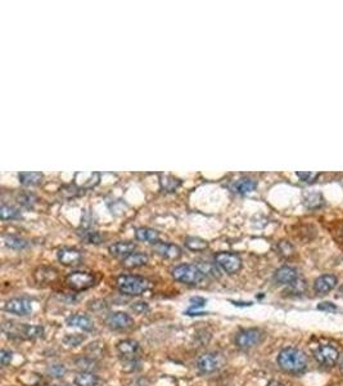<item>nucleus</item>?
Here are the masks:
<instances>
[{
  "instance_id": "obj_35",
  "label": "nucleus",
  "mask_w": 343,
  "mask_h": 386,
  "mask_svg": "<svg viewBox=\"0 0 343 386\" xmlns=\"http://www.w3.org/2000/svg\"><path fill=\"white\" fill-rule=\"evenodd\" d=\"M80 188L76 187L75 184H68V185H63L61 188V195L66 199H71V197H76L80 195Z\"/></svg>"
},
{
  "instance_id": "obj_24",
  "label": "nucleus",
  "mask_w": 343,
  "mask_h": 386,
  "mask_svg": "<svg viewBox=\"0 0 343 386\" xmlns=\"http://www.w3.org/2000/svg\"><path fill=\"white\" fill-rule=\"evenodd\" d=\"M18 179L21 184L26 185V187H34V185H37L41 183L42 174L37 171H32V173L24 171V173H19Z\"/></svg>"
},
{
  "instance_id": "obj_2",
  "label": "nucleus",
  "mask_w": 343,
  "mask_h": 386,
  "mask_svg": "<svg viewBox=\"0 0 343 386\" xmlns=\"http://www.w3.org/2000/svg\"><path fill=\"white\" fill-rule=\"evenodd\" d=\"M116 285L121 294L129 295V296H139L151 288V282L142 275H119Z\"/></svg>"
},
{
  "instance_id": "obj_8",
  "label": "nucleus",
  "mask_w": 343,
  "mask_h": 386,
  "mask_svg": "<svg viewBox=\"0 0 343 386\" xmlns=\"http://www.w3.org/2000/svg\"><path fill=\"white\" fill-rule=\"evenodd\" d=\"M314 358L320 364L332 367L339 359V352L332 345H320L314 350Z\"/></svg>"
},
{
  "instance_id": "obj_34",
  "label": "nucleus",
  "mask_w": 343,
  "mask_h": 386,
  "mask_svg": "<svg viewBox=\"0 0 343 386\" xmlns=\"http://www.w3.org/2000/svg\"><path fill=\"white\" fill-rule=\"evenodd\" d=\"M217 264H212V263H201L198 264L199 269L204 273V275H212V277H219L220 273L216 268Z\"/></svg>"
},
{
  "instance_id": "obj_9",
  "label": "nucleus",
  "mask_w": 343,
  "mask_h": 386,
  "mask_svg": "<svg viewBox=\"0 0 343 386\" xmlns=\"http://www.w3.org/2000/svg\"><path fill=\"white\" fill-rule=\"evenodd\" d=\"M4 309L7 312L12 313V314L21 315H29L32 312V303L31 300L26 299V297H14V299L8 300L4 305Z\"/></svg>"
},
{
  "instance_id": "obj_28",
  "label": "nucleus",
  "mask_w": 343,
  "mask_h": 386,
  "mask_svg": "<svg viewBox=\"0 0 343 386\" xmlns=\"http://www.w3.org/2000/svg\"><path fill=\"white\" fill-rule=\"evenodd\" d=\"M184 244L192 251H203V250H206L209 247V242L198 237H187Z\"/></svg>"
},
{
  "instance_id": "obj_4",
  "label": "nucleus",
  "mask_w": 343,
  "mask_h": 386,
  "mask_svg": "<svg viewBox=\"0 0 343 386\" xmlns=\"http://www.w3.org/2000/svg\"><path fill=\"white\" fill-rule=\"evenodd\" d=\"M3 331L12 337H21V339H37L44 335V327L41 326L31 325H18V323L9 322L3 325Z\"/></svg>"
},
{
  "instance_id": "obj_38",
  "label": "nucleus",
  "mask_w": 343,
  "mask_h": 386,
  "mask_svg": "<svg viewBox=\"0 0 343 386\" xmlns=\"http://www.w3.org/2000/svg\"><path fill=\"white\" fill-rule=\"evenodd\" d=\"M85 340V336L80 335H70L64 339V344L68 345V347H77V345L81 344Z\"/></svg>"
},
{
  "instance_id": "obj_44",
  "label": "nucleus",
  "mask_w": 343,
  "mask_h": 386,
  "mask_svg": "<svg viewBox=\"0 0 343 386\" xmlns=\"http://www.w3.org/2000/svg\"><path fill=\"white\" fill-rule=\"evenodd\" d=\"M267 386H284L282 382H279V381H271V382H269V385Z\"/></svg>"
},
{
  "instance_id": "obj_12",
  "label": "nucleus",
  "mask_w": 343,
  "mask_h": 386,
  "mask_svg": "<svg viewBox=\"0 0 343 386\" xmlns=\"http://www.w3.org/2000/svg\"><path fill=\"white\" fill-rule=\"evenodd\" d=\"M220 367V358L216 354L212 353H206L202 354L201 357L197 359V368L201 371L202 373H212Z\"/></svg>"
},
{
  "instance_id": "obj_25",
  "label": "nucleus",
  "mask_w": 343,
  "mask_h": 386,
  "mask_svg": "<svg viewBox=\"0 0 343 386\" xmlns=\"http://www.w3.org/2000/svg\"><path fill=\"white\" fill-rule=\"evenodd\" d=\"M79 234H80V237L86 242V244L98 245V244H102V242L104 241V235L102 234V233L97 232V230H93V229H82V230H80Z\"/></svg>"
},
{
  "instance_id": "obj_13",
  "label": "nucleus",
  "mask_w": 343,
  "mask_h": 386,
  "mask_svg": "<svg viewBox=\"0 0 343 386\" xmlns=\"http://www.w3.org/2000/svg\"><path fill=\"white\" fill-rule=\"evenodd\" d=\"M58 260L66 267H75V265L80 264L82 260V254L76 249L72 247H63L57 254Z\"/></svg>"
},
{
  "instance_id": "obj_18",
  "label": "nucleus",
  "mask_w": 343,
  "mask_h": 386,
  "mask_svg": "<svg viewBox=\"0 0 343 386\" xmlns=\"http://www.w3.org/2000/svg\"><path fill=\"white\" fill-rule=\"evenodd\" d=\"M274 278L280 285H290L299 278V275H297V270L294 268L282 267L275 272Z\"/></svg>"
},
{
  "instance_id": "obj_7",
  "label": "nucleus",
  "mask_w": 343,
  "mask_h": 386,
  "mask_svg": "<svg viewBox=\"0 0 343 386\" xmlns=\"http://www.w3.org/2000/svg\"><path fill=\"white\" fill-rule=\"evenodd\" d=\"M215 262L227 274H235L242 268V259L234 252H219L215 255Z\"/></svg>"
},
{
  "instance_id": "obj_22",
  "label": "nucleus",
  "mask_w": 343,
  "mask_h": 386,
  "mask_svg": "<svg viewBox=\"0 0 343 386\" xmlns=\"http://www.w3.org/2000/svg\"><path fill=\"white\" fill-rule=\"evenodd\" d=\"M135 237L138 241H142V242H151V244H157L159 240V233L156 229H152V228H138L135 230Z\"/></svg>"
},
{
  "instance_id": "obj_29",
  "label": "nucleus",
  "mask_w": 343,
  "mask_h": 386,
  "mask_svg": "<svg viewBox=\"0 0 343 386\" xmlns=\"http://www.w3.org/2000/svg\"><path fill=\"white\" fill-rule=\"evenodd\" d=\"M4 242L8 247L13 250H24L26 247H29V242L26 240L21 237H17V235H6L4 237Z\"/></svg>"
},
{
  "instance_id": "obj_6",
  "label": "nucleus",
  "mask_w": 343,
  "mask_h": 386,
  "mask_svg": "<svg viewBox=\"0 0 343 386\" xmlns=\"http://www.w3.org/2000/svg\"><path fill=\"white\" fill-rule=\"evenodd\" d=\"M66 283L74 291H85L94 286L95 278L92 273L77 270V272H72L67 275Z\"/></svg>"
},
{
  "instance_id": "obj_15",
  "label": "nucleus",
  "mask_w": 343,
  "mask_h": 386,
  "mask_svg": "<svg viewBox=\"0 0 343 386\" xmlns=\"http://www.w3.org/2000/svg\"><path fill=\"white\" fill-rule=\"evenodd\" d=\"M335 286H337V277L333 274H324L315 281L314 290L319 295H325L332 291Z\"/></svg>"
},
{
  "instance_id": "obj_46",
  "label": "nucleus",
  "mask_w": 343,
  "mask_h": 386,
  "mask_svg": "<svg viewBox=\"0 0 343 386\" xmlns=\"http://www.w3.org/2000/svg\"><path fill=\"white\" fill-rule=\"evenodd\" d=\"M58 386H61V385H58ZM64 386H66V385H64Z\"/></svg>"
},
{
  "instance_id": "obj_19",
  "label": "nucleus",
  "mask_w": 343,
  "mask_h": 386,
  "mask_svg": "<svg viewBox=\"0 0 343 386\" xmlns=\"http://www.w3.org/2000/svg\"><path fill=\"white\" fill-rule=\"evenodd\" d=\"M148 256L143 254V252H132L129 256L124 258L122 265H124V268H127V269H132V268L144 267V265L148 264Z\"/></svg>"
},
{
  "instance_id": "obj_41",
  "label": "nucleus",
  "mask_w": 343,
  "mask_h": 386,
  "mask_svg": "<svg viewBox=\"0 0 343 386\" xmlns=\"http://www.w3.org/2000/svg\"><path fill=\"white\" fill-rule=\"evenodd\" d=\"M0 362H2L3 367H7V366L12 362V353L6 349L2 350V352H0Z\"/></svg>"
},
{
  "instance_id": "obj_27",
  "label": "nucleus",
  "mask_w": 343,
  "mask_h": 386,
  "mask_svg": "<svg viewBox=\"0 0 343 386\" xmlns=\"http://www.w3.org/2000/svg\"><path fill=\"white\" fill-rule=\"evenodd\" d=\"M56 277H57V270L53 269V268L42 267V268H40V269H37L36 273H35V280H36L39 283L51 282V281H53Z\"/></svg>"
},
{
  "instance_id": "obj_42",
  "label": "nucleus",
  "mask_w": 343,
  "mask_h": 386,
  "mask_svg": "<svg viewBox=\"0 0 343 386\" xmlns=\"http://www.w3.org/2000/svg\"><path fill=\"white\" fill-rule=\"evenodd\" d=\"M131 309L134 310L135 313H138V314H144V313L148 310V304H147V303H135L131 307Z\"/></svg>"
},
{
  "instance_id": "obj_14",
  "label": "nucleus",
  "mask_w": 343,
  "mask_h": 386,
  "mask_svg": "<svg viewBox=\"0 0 343 386\" xmlns=\"http://www.w3.org/2000/svg\"><path fill=\"white\" fill-rule=\"evenodd\" d=\"M154 251L161 255L162 258L171 260L179 259L182 255V250L177 245L169 244V242H159V241L157 244H154Z\"/></svg>"
},
{
  "instance_id": "obj_32",
  "label": "nucleus",
  "mask_w": 343,
  "mask_h": 386,
  "mask_svg": "<svg viewBox=\"0 0 343 386\" xmlns=\"http://www.w3.org/2000/svg\"><path fill=\"white\" fill-rule=\"evenodd\" d=\"M18 202L26 209H32L36 202V197L29 192H22L18 195Z\"/></svg>"
},
{
  "instance_id": "obj_31",
  "label": "nucleus",
  "mask_w": 343,
  "mask_h": 386,
  "mask_svg": "<svg viewBox=\"0 0 343 386\" xmlns=\"http://www.w3.org/2000/svg\"><path fill=\"white\" fill-rule=\"evenodd\" d=\"M305 205H306L309 209H317L323 205V197L320 193L312 192L309 193L306 197H305Z\"/></svg>"
},
{
  "instance_id": "obj_39",
  "label": "nucleus",
  "mask_w": 343,
  "mask_h": 386,
  "mask_svg": "<svg viewBox=\"0 0 343 386\" xmlns=\"http://www.w3.org/2000/svg\"><path fill=\"white\" fill-rule=\"evenodd\" d=\"M76 364H77V367L84 368L85 371H87L89 368L94 367L95 362L92 359V358H80V359L76 360ZM87 372H89V371H87Z\"/></svg>"
},
{
  "instance_id": "obj_30",
  "label": "nucleus",
  "mask_w": 343,
  "mask_h": 386,
  "mask_svg": "<svg viewBox=\"0 0 343 386\" xmlns=\"http://www.w3.org/2000/svg\"><path fill=\"white\" fill-rule=\"evenodd\" d=\"M0 218L3 220H13L21 218V211L11 205L3 204L0 207Z\"/></svg>"
},
{
  "instance_id": "obj_36",
  "label": "nucleus",
  "mask_w": 343,
  "mask_h": 386,
  "mask_svg": "<svg viewBox=\"0 0 343 386\" xmlns=\"http://www.w3.org/2000/svg\"><path fill=\"white\" fill-rule=\"evenodd\" d=\"M48 373L51 377H63L66 373V367L63 364H53L48 368Z\"/></svg>"
},
{
  "instance_id": "obj_17",
  "label": "nucleus",
  "mask_w": 343,
  "mask_h": 386,
  "mask_svg": "<svg viewBox=\"0 0 343 386\" xmlns=\"http://www.w3.org/2000/svg\"><path fill=\"white\" fill-rule=\"evenodd\" d=\"M70 327H76L84 331H92L94 328V322L92 318L85 314H72L66 319Z\"/></svg>"
},
{
  "instance_id": "obj_11",
  "label": "nucleus",
  "mask_w": 343,
  "mask_h": 386,
  "mask_svg": "<svg viewBox=\"0 0 343 386\" xmlns=\"http://www.w3.org/2000/svg\"><path fill=\"white\" fill-rule=\"evenodd\" d=\"M107 326L112 330H127L134 326V320L129 314L124 312L112 313L106 319Z\"/></svg>"
},
{
  "instance_id": "obj_26",
  "label": "nucleus",
  "mask_w": 343,
  "mask_h": 386,
  "mask_svg": "<svg viewBox=\"0 0 343 386\" xmlns=\"http://www.w3.org/2000/svg\"><path fill=\"white\" fill-rule=\"evenodd\" d=\"M257 187V183L255 180L249 179V178H243L239 179L234 184V190L239 195H247V193L255 190V188Z\"/></svg>"
},
{
  "instance_id": "obj_40",
  "label": "nucleus",
  "mask_w": 343,
  "mask_h": 386,
  "mask_svg": "<svg viewBox=\"0 0 343 386\" xmlns=\"http://www.w3.org/2000/svg\"><path fill=\"white\" fill-rule=\"evenodd\" d=\"M278 249H279V254L283 255V256H289L293 252V247L288 242H280Z\"/></svg>"
},
{
  "instance_id": "obj_1",
  "label": "nucleus",
  "mask_w": 343,
  "mask_h": 386,
  "mask_svg": "<svg viewBox=\"0 0 343 386\" xmlns=\"http://www.w3.org/2000/svg\"><path fill=\"white\" fill-rule=\"evenodd\" d=\"M278 364L285 372L300 373L306 370L307 355L296 348H285L278 355Z\"/></svg>"
},
{
  "instance_id": "obj_21",
  "label": "nucleus",
  "mask_w": 343,
  "mask_h": 386,
  "mask_svg": "<svg viewBox=\"0 0 343 386\" xmlns=\"http://www.w3.org/2000/svg\"><path fill=\"white\" fill-rule=\"evenodd\" d=\"M181 180L179 178H175L170 174H162L159 177V184H161V189L164 192L167 193H174L176 192L177 189L181 185Z\"/></svg>"
},
{
  "instance_id": "obj_23",
  "label": "nucleus",
  "mask_w": 343,
  "mask_h": 386,
  "mask_svg": "<svg viewBox=\"0 0 343 386\" xmlns=\"http://www.w3.org/2000/svg\"><path fill=\"white\" fill-rule=\"evenodd\" d=\"M75 385L76 386H97L99 382V378L95 373L82 371L75 376Z\"/></svg>"
},
{
  "instance_id": "obj_16",
  "label": "nucleus",
  "mask_w": 343,
  "mask_h": 386,
  "mask_svg": "<svg viewBox=\"0 0 343 386\" xmlns=\"http://www.w3.org/2000/svg\"><path fill=\"white\" fill-rule=\"evenodd\" d=\"M136 249V245L134 242H129V241H121V242H116V244L111 245L108 247L109 254L113 256H122L126 258L131 255Z\"/></svg>"
},
{
  "instance_id": "obj_3",
  "label": "nucleus",
  "mask_w": 343,
  "mask_h": 386,
  "mask_svg": "<svg viewBox=\"0 0 343 386\" xmlns=\"http://www.w3.org/2000/svg\"><path fill=\"white\" fill-rule=\"evenodd\" d=\"M172 277L177 282L185 283V285H198L204 280V273L195 264H181L177 265L172 270Z\"/></svg>"
},
{
  "instance_id": "obj_5",
  "label": "nucleus",
  "mask_w": 343,
  "mask_h": 386,
  "mask_svg": "<svg viewBox=\"0 0 343 386\" xmlns=\"http://www.w3.org/2000/svg\"><path fill=\"white\" fill-rule=\"evenodd\" d=\"M264 340V332L259 328H247L240 331L235 337V344L239 349L248 350L257 347Z\"/></svg>"
},
{
  "instance_id": "obj_33",
  "label": "nucleus",
  "mask_w": 343,
  "mask_h": 386,
  "mask_svg": "<svg viewBox=\"0 0 343 386\" xmlns=\"http://www.w3.org/2000/svg\"><path fill=\"white\" fill-rule=\"evenodd\" d=\"M288 286H289V292L293 295H302L307 288L306 282L304 280H299V278Z\"/></svg>"
},
{
  "instance_id": "obj_37",
  "label": "nucleus",
  "mask_w": 343,
  "mask_h": 386,
  "mask_svg": "<svg viewBox=\"0 0 343 386\" xmlns=\"http://www.w3.org/2000/svg\"><path fill=\"white\" fill-rule=\"evenodd\" d=\"M296 175L300 178V179L302 180V182L311 183V182H314V180L316 179L317 177H319V173H314V171H299V173H296Z\"/></svg>"
},
{
  "instance_id": "obj_10",
  "label": "nucleus",
  "mask_w": 343,
  "mask_h": 386,
  "mask_svg": "<svg viewBox=\"0 0 343 386\" xmlns=\"http://www.w3.org/2000/svg\"><path fill=\"white\" fill-rule=\"evenodd\" d=\"M101 182V174L97 171H79L75 174L74 184L80 189H92Z\"/></svg>"
},
{
  "instance_id": "obj_20",
  "label": "nucleus",
  "mask_w": 343,
  "mask_h": 386,
  "mask_svg": "<svg viewBox=\"0 0 343 386\" xmlns=\"http://www.w3.org/2000/svg\"><path fill=\"white\" fill-rule=\"evenodd\" d=\"M117 350L125 358L132 359L139 350V344L135 340H122L117 344Z\"/></svg>"
},
{
  "instance_id": "obj_45",
  "label": "nucleus",
  "mask_w": 343,
  "mask_h": 386,
  "mask_svg": "<svg viewBox=\"0 0 343 386\" xmlns=\"http://www.w3.org/2000/svg\"><path fill=\"white\" fill-rule=\"evenodd\" d=\"M340 371H342V373H343V360H342V363H340Z\"/></svg>"
},
{
  "instance_id": "obj_43",
  "label": "nucleus",
  "mask_w": 343,
  "mask_h": 386,
  "mask_svg": "<svg viewBox=\"0 0 343 386\" xmlns=\"http://www.w3.org/2000/svg\"><path fill=\"white\" fill-rule=\"evenodd\" d=\"M317 308L320 310H324V312H335L337 310V307L334 304H332V303H322Z\"/></svg>"
}]
</instances>
